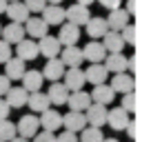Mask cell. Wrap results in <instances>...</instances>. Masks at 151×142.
<instances>
[{
  "mask_svg": "<svg viewBox=\"0 0 151 142\" xmlns=\"http://www.w3.org/2000/svg\"><path fill=\"white\" fill-rule=\"evenodd\" d=\"M89 18H91V11H89V7H85V5H78V2H76V5H71V7L65 9V20L71 22V24H76V27H85Z\"/></svg>",
  "mask_w": 151,
  "mask_h": 142,
  "instance_id": "cell-1",
  "label": "cell"
},
{
  "mask_svg": "<svg viewBox=\"0 0 151 142\" xmlns=\"http://www.w3.org/2000/svg\"><path fill=\"white\" fill-rule=\"evenodd\" d=\"M85 120L89 127H100L107 124V107L104 104H98V102H91L89 107L85 109Z\"/></svg>",
  "mask_w": 151,
  "mask_h": 142,
  "instance_id": "cell-2",
  "label": "cell"
},
{
  "mask_svg": "<svg viewBox=\"0 0 151 142\" xmlns=\"http://www.w3.org/2000/svg\"><path fill=\"white\" fill-rule=\"evenodd\" d=\"M60 27V31H58V42H60V47H71V44L78 42V38H80V27H76V24L71 22H62L58 24Z\"/></svg>",
  "mask_w": 151,
  "mask_h": 142,
  "instance_id": "cell-3",
  "label": "cell"
},
{
  "mask_svg": "<svg viewBox=\"0 0 151 142\" xmlns=\"http://www.w3.org/2000/svg\"><path fill=\"white\" fill-rule=\"evenodd\" d=\"M40 129V122H38L36 115H22L16 124V136L20 138H33Z\"/></svg>",
  "mask_w": 151,
  "mask_h": 142,
  "instance_id": "cell-4",
  "label": "cell"
},
{
  "mask_svg": "<svg viewBox=\"0 0 151 142\" xmlns=\"http://www.w3.org/2000/svg\"><path fill=\"white\" fill-rule=\"evenodd\" d=\"M65 76V87L69 91H80L82 87H85V71L80 69V67H69V71H65L62 73Z\"/></svg>",
  "mask_w": 151,
  "mask_h": 142,
  "instance_id": "cell-5",
  "label": "cell"
},
{
  "mask_svg": "<svg viewBox=\"0 0 151 142\" xmlns=\"http://www.w3.org/2000/svg\"><path fill=\"white\" fill-rule=\"evenodd\" d=\"M22 27H24V36L38 38V40L42 38V36H47V31H49V24L42 18H27L22 22Z\"/></svg>",
  "mask_w": 151,
  "mask_h": 142,
  "instance_id": "cell-6",
  "label": "cell"
},
{
  "mask_svg": "<svg viewBox=\"0 0 151 142\" xmlns=\"http://www.w3.org/2000/svg\"><path fill=\"white\" fill-rule=\"evenodd\" d=\"M91 102H98V104H111L113 98H116V91L111 89V87L107 85V82H100V85H93V89H91Z\"/></svg>",
  "mask_w": 151,
  "mask_h": 142,
  "instance_id": "cell-7",
  "label": "cell"
},
{
  "mask_svg": "<svg viewBox=\"0 0 151 142\" xmlns=\"http://www.w3.org/2000/svg\"><path fill=\"white\" fill-rule=\"evenodd\" d=\"M16 53H18L16 58H20L22 62L36 60V58L40 56V53H38V42H33L31 38H22L18 44H16Z\"/></svg>",
  "mask_w": 151,
  "mask_h": 142,
  "instance_id": "cell-8",
  "label": "cell"
},
{
  "mask_svg": "<svg viewBox=\"0 0 151 142\" xmlns=\"http://www.w3.org/2000/svg\"><path fill=\"white\" fill-rule=\"evenodd\" d=\"M129 18H131V14H129L127 9H122V7H118V9L109 11V16L104 20H107V27L111 29V31H120L124 24H129Z\"/></svg>",
  "mask_w": 151,
  "mask_h": 142,
  "instance_id": "cell-9",
  "label": "cell"
},
{
  "mask_svg": "<svg viewBox=\"0 0 151 142\" xmlns=\"http://www.w3.org/2000/svg\"><path fill=\"white\" fill-rule=\"evenodd\" d=\"M60 42H58V38H53V36H42L40 38V42H38V53L40 56H45L49 60V58H58V53H60Z\"/></svg>",
  "mask_w": 151,
  "mask_h": 142,
  "instance_id": "cell-10",
  "label": "cell"
},
{
  "mask_svg": "<svg viewBox=\"0 0 151 142\" xmlns=\"http://www.w3.org/2000/svg\"><path fill=\"white\" fill-rule=\"evenodd\" d=\"M40 118H38V122H40V127L45 129V131H58V129L62 127V115L58 113L56 109H45L40 111Z\"/></svg>",
  "mask_w": 151,
  "mask_h": 142,
  "instance_id": "cell-11",
  "label": "cell"
},
{
  "mask_svg": "<svg viewBox=\"0 0 151 142\" xmlns=\"http://www.w3.org/2000/svg\"><path fill=\"white\" fill-rule=\"evenodd\" d=\"M69 104V109L71 111H80V113H85V109L91 104V95L85 93V91H69V98H67V102Z\"/></svg>",
  "mask_w": 151,
  "mask_h": 142,
  "instance_id": "cell-12",
  "label": "cell"
},
{
  "mask_svg": "<svg viewBox=\"0 0 151 142\" xmlns=\"http://www.w3.org/2000/svg\"><path fill=\"white\" fill-rule=\"evenodd\" d=\"M58 58L62 60V65H65V67H80L82 60H85V56H82V49H78L76 44H71V47H65V51L60 49Z\"/></svg>",
  "mask_w": 151,
  "mask_h": 142,
  "instance_id": "cell-13",
  "label": "cell"
},
{
  "mask_svg": "<svg viewBox=\"0 0 151 142\" xmlns=\"http://www.w3.org/2000/svg\"><path fill=\"white\" fill-rule=\"evenodd\" d=\"M129 122V113L122 109V107H116V109L107 111V124L113 129V131H122Z\"/></svg>",
  "mask_w": 151,
  "mask_h": 142,
  "instance_id": "cell-14",
  "label": "cell"
},
{
  "mask_svg": "<svg viewBox=\"0 0 151 142\" xmlns=\"http://www.w3.org/2000/svg\"><path fill=\"white\" fill-rule=\"evenodd\" d=\"M0 36H2V40L9 44H18L20 40L24 38V27L20 22H9L7 27L0 29Z\"/></svg>",
  "mask_w": 151,
  "mask_h": 142,
  "instance_id": "cell-15",
  "label": "cell"
},
{
  "mask_svg": "<svg viewBox=\"0 0 151 142\" xmlns=\"http://www.w3.org/2000/svg\"><path fill=\"white\" fill-rule=\"evenodd\" d=\"M42 14V20L49 24V27H56V24L65 22V9L60 5H45V9L40 11Z\"/></svg>",
  "mask_w": 151,
  "mask_h": 142,
  "instance_id": "cell-16",
  "label": "cell"
},
{
  "mask_svg": "<svg viewBox=\"0 0 151 142\" xmlns=\"http://www.w3.org/2000/svg\"><path fill=\"white\" fill-rule=\"evenodd\" d=\"M102 44L107 49V53H122L124 49V40L120 36V31H111V29L102 36Z\"/></svg>",
  "mask_w": 151,
  "mask_h": 142,
  "instance_id": "cell-17",
  "label": "cell"
},
{
  "mask_svg": "<svg viewBox=\"0 0 151 142\" xmlns=\"http://www.w3.org/2000/svg\"><path fill=\"white\" fill-rule=\"evenodd\" d=\"M40 73H42V78H47V80L56 82V80H60L62 73H65V65H62L60 58H49L47 65H45V69L40 71Z\"/></svg>",
  "mask_w": 151,
  "mask_h": 142,
  "instance_id": "cell-18",
  "label": "cell"
},
{
  "mask_svg": "<svg viewBox=\"0 0 151 142\" xmlns=\"http://www.w3.org/2000/svg\"><path fill=\"white\" fill-rule=\"evenodd\" d=\"M109 71L104 69L102 62H91L89 69H85V80L91 82V85H100V82H107Z\"/></svg>",
  "mask_w": 151,
  "mask_h": 142,
  "instance_id": "cell-19",
  "label": "cell"
},
{
  "mask_svg": "<svg viewBox=\"0 0 151 142\" xmlns=\"http://www.w3.org/2000/svg\"><path fill=\"white\" fill-rule=\"evenodd\" d=\"M82 56H85V60H89V62H102L104 56H107V49H104L102 42H98V40H91L89 44H85V49H82Z\"/></svg>",
  "mask_w": 151,
  "mask_h": 142,
  "instance_id": "cell-20",
  "label": "cell"
},
{
  "mask_svg": "<svg viewBox=\"0 0 151 142\" xmlns=\"http://www.w3.org/2000/svg\"><path fill=\"white\" fill-rule=\"evenodd\" d=\"M62 127L67 129V131H82V129L87 127V120H85V113H80V111H69V113L62 118Z\"/></svg>",
  "mask_w": 151,
  "mask_h": 142,
  "instance_id": "cell-21",
  "label": "cell"
},
{
  "mask_svg": "<svg viewBox=\"0 0 151 142\" xmlns=\"http://www.w3.org/2000/svg\"><path fill=\"white\" fill-rule=\"evenodd\" d=\"M85 27H87V36H89L91 40H98V38H102L104 33L109 31V27H107V20H104V18H100V16H98V18H93V16H91V18L87 20V24H85Z\"/></svg>",
  "mask_w": 151,
  "mask_h": 142,
  "instance_id": "cell-22",
  "label": "cell"
},
{
  "mask_svg": "<svg viewBox=\"0 0 151 142\" xmlns=\"http://www.w3.org/2000/svg\"><path fill=\"white\" fill-rule=\"evenodd\" d=\"M127 60L129 58H124L122 53H107L104 56V69L109 71V73H122V71H127Z\"/></svg>",
  "mask_w": 151,
  "mask_h": 142,
  "instance_id": "cell-23",
  "label": "cell"
},
{
  "mask_svg": "<svg viewBox=\"0 0 151 142\" xmlns=\"http://www.w3.org/2000/svg\"><path fill=\"white\" fill-rule=\"evenodd\" d=\"M20 80H22V89L27 91V93H31V91H40L42 89L45 78H42L40 71H24Z\"/></svg>",
  "mask_w": 151,
  "mask_h": 142,
  "instance_id": "cell-24",
  "label": "cell"
},
{
  "mask_svg": "<svg viewBox=\"0 0 151 142\" xmlns=\"http://www.w3.org/2000/svg\"><path fill=\"white\" fill-rule=\"evenodd\" d=\"M5 14L9 16V22H20V24L29 18V9L24 7V2H20V0H14L11 5H7Z\"/></svg>",
  "mask_w": 151,
  "mask_h": 142,
  "instance_id": "cell-25",
  "label": "cell"
},
{
  "mask_svg": "<svg viewBox=\"0 0 151 142\" xmlns=\"http://www.w3.org/2000/svg\"><path fill=\"white\" fill-rule=\"evenodd\" d=\"M27 95L29 93L22 87H9V91L5 93V100H7V104H9L11 109H20V107L27 104Z\"/></svg>",
  "mask_w": 151,
  "mask_h": 142,
  "instance_id": "cell-26",
  "label": "cell"
},
{
  "mask_svg": "<svg viewBox=\"0 0 151 142\" xmlns=\"http://www.w3.org/2000/svg\"><path fill=\"white\" fill-rule=\"evenodd\" d=\"M133 85H136V82H133V78L129 76V73H116V76L111 78V89L116 91V93H127V91H133Z\"/></svg>",
  "mask_w": 151,
  "mask_h": 142,
  "instance_id": "cell-27",
  "label": "cell"
},
{
  "mask_svg": "<svg viewBox=\"0 0 151 142\" xmlns=\"http://www.w3.org/2000/svg\"><path fill=\"white\" fill-rule=\"evenodd\" d=\"M47 98H49V102H51V104H58V107H60V104H65V102H67V98H69V89L56 80L51 87H49Z\"/></svg>",
  "mask_w": 151,
  "mask_h": 142,
  "instance_id": "cell-28",
  "label": "cell"
},
{
  "mask_svg": "<svg viewBox=\"0 0 151 142\" xmlns=\"http://www.w3.org/2000/svg\"><path fill=\"white\" fill-rule=\"evenodd\" d=\"M5 65V76L9 78V80H20L22 78V73L27 69H24V62L20 60V58H9L7 62H2Z\"/></svg>",
  "mask_w": 151,
  "mask_h": 142,
  "instance_id": "cell-29",
  "label": "cell"
},
{
  "mask_svg": "<svg viewBox=\"0 0 151 142\" xmlns=\"http://www.w3.org/2000/svg\"><path fill=\"white\" fill-rule=\"evenodd\" d=\"M27 104H29V109H33L36 113H40V111L49 109V98L47 93H42V91H31V93L27 95Z\"/></svg>",
  "mask_w": 151,
  "mask_h": 142,
  "instance_id": "cell-30",
  "label": "cell"
},
{
  "mask_svg": "<svg viewBox=\"0 0 151 142\" xmlns=\"http://www.w3.org/2000/svg\"><path fill=\"white\" fill-rule=\"evenodd\" d=\"M80 133H82L80 142H102V138H104L100 127H85Z\"/></svg>",
  "mask_w": 151,
  "mask_h": 142,
  "instance_id": "cell-31",
  "label": "cell"
},
{
  "mask_svg": "<svg viewBox=\"0 0 151 142\" xmlns=\"http://www.w3.org/2000/svg\"><path fill=\"white\" fill-rule=\"evenodd\" d=\"M14 136H16V124L9 122L7 118L0 120V140H2V142H9Z\"/></svg>",
  "mask_w": 151,
  "mask_h": 142,
  "instance_id": "cell-32",
  "label": "cell"
},
{
  "mask_svg": "<svg viewBox=\"0 0 151 142\" xmlns=\"http://www.w3.org/2000/svg\"><path fill=\"white\" fill-rule=\"evenodd\" d=\"M120 36H122L124 44H136V27H133L131 22L124 24V27L120 29Z\"/></svg>",
  "mask_w": 151,
  "mask_h": 142,
  "instance_id": "cell-33",
  "label": "cell"
},
{
  "mask_svg": "<svg viewBox=\"0 0 151 142\" xmlns=\"http://www.w3.org/2000/svg\"><path fill=\"white\" fill-rule=\"evenodd\" d=\"M127 113H131V111H136V93L133 91H127V93H122V104H120Z\"/></svg>",
  "mask_w": 151,
  "mask_h": 142,
  "instance_id": "cell-34",
  "label": "cell"
},
{
  "mask_svg": "<svg viewBox=\"0 0 151 142\" xmlns=\"http://www.w3.org/2000/svg\"><path fill=\"white\" fill-rule=\"evenodd\" d=\"M45 5H47V0H24V7L33 14H40L45 9Z\"/></svg>",
  "mask_w": 151,
  "mask_h": 142,
  "instance_id": "cell-35",
  "label": "cell"
},
{
  "mask_svg": "<svg viewBox=\"0 0 151 142\" xmlns=\"http://www.w3.org/2000/svg\"><path fill=\"white\" fill-rule=\"evenodd\" d=\"M33 142H56V136H53V131H38L36 136H33Z\"/></svg>",
  "mask_w": 151,
  "mask_h": 142,
  "instance_id": "cell-36",
  "label": "cell"
},
{
  "mask_svg": "<svg viewBox=\"0 0 151 142\" xmlns=\"http://www.w3.org/2000/svg\"><path fill=\"white\" fill-rule=\"evenodd\" d=\"M9 58H11V44L5 42V40H0V65L7 62Z\"/></svg>",
  "mask_w": 151,
  "mask_h": 142,
  "instance_id": "cell-37",
  "label": "cell"
},
{
  "mask_svg": "<svg viewBox=\"0 0 151 142\" xmlns=\"http://www.w3.org/2000/svg\"><path fill=\"white\" fill-rule=\"evenodd\" d=\"M56 142H78V136H76L73 131H67L65 129V133H60V136L56 138Z\"/></svg>",
  "mask_w": 151,
  "mask_h": 142,
  "instance_id": "cell-38",
  "label": "cell"
},
{
  "mask_svg": "<svg viewBox=\"0 0 151 142\" xmlns=\"http://www.w3.org/2000/svg\"><path fill=\"white\" fill-rule=\"evenodd\" d=\"M9 87H11V80L7 76H0V98H5V93L9 91Z\"/></svg>",
  "mask_w": 151,
  "mask_h": 142,
  "instance_id": "cell-39",
  "label": "cell"
},
{
  "mask_svg": "<svg viewBox=\"0 0 151 142\" xmlns=\"http://www.w3.org/2000/svg\"><path fill=\"white\" fill-rule=\"evenodd\" d=\"M98 2L104 7V9H109V11H111V9H118L122 0H98Z\"/></svg>",
  "mask_w": 151,
  "mask_h": 142,
  "instance_id": "cell-40",
  "label": "cell"
},
{
  "mask_svg": "<svg viewBox=\"0 0 151 142\" xmlns=\"http://www.w3.org/2000/svg\"><path fill=\"white\" fill-rule=\"evenodd\" d=\"M9 111H11V107L7 104V100L0 98V120H5L7 115H9Z\"/></svg>",
  "mask_w": 151,
  "mask_h": 142,
  "instance_id": "cell-41",
  "label": "cell"
},
{
  "mask_svg": "<svg viewBox=\"0 0 151 142\" xmlns=\"http://www.w3.org/2000/svg\"><path fill=\"white\" fill-rule=\"evenodd\" d=\"M127 133H129V138H131V140H136V136H138V127H136V120H129L127 122Z\"/></svg>",
  "mask_w": 151,
  "mask_h": 142,
  "instance_id": "cell-42",
  "label": "cell"
},
{
  "mask_svg": "<svg viewBox=\"0 0 151 142\" xmlns=\"http://www.w3.org/2000/svg\"><path fill=\"white\" fill-rule=\"evenodd\" d=\"M127 11L129 14H136V0H129L127 2Z\"/></svg>",
  "mask_w": 151,
  "mask_h": 142,
  "instance_id": "cell-43",
  "label": "cell"
},
{
  "mask_svg": "<svg viewBox=\"0 0 151 142\" xmlns=\"http://www.w3.org/2000/svg\"><path fill=\"white\" fill-rule=\"evenodd\" d=\"M9 142H29V138H20V136H14Z\"/></svg>",
  "mask_w": 151,
  "mask_h": 142,
  "instance_id": "cell-44",
  "label": "cell"
},
{
  "mask_svg": "<svg viewBox=\"0 0 151 142\" xmlns=\"http://www.w3.org/2000/svg\"><path fill=\"white\" fill-rule=\"evenodd\" d=\"M76 2H78V5H85V7H89L91 2H96V0H76Z\"/></svg>",
  "mask_w": 151,
  "mask_h": 142,
  "instance_id": "cell-45",
  "label": "cell"
},
{
  "mask_svg": "<svg viewBox=\"0 0 151 142\" xmlns=\"http://www.w3.org/2000/svg\"><path fill=\"white\" fill-rule=\"evenodd\" d=\"M5 9H7V0H0V14H5Z\"/></svg>",
  "mask_w": 151,
  "mask_h": 142,
  "instance_id": "cell-46",
  "label": "cell"
},
{
  "mask_svg": "<svg viewBox=\"0 0 151 142\" xmlns=\"http://www.w3.org/2000/svg\"><path fill=\"white\" fill-rule=\"evenodd\" d=\"M102 142H118L116 138H102Z\"/></svg>",
  "mask_w": 151,
  "mask_h": 142,
  "instance_id": "cell-47",
  "label": "cell"
},
{
  "mask_svg": "<svg viewBox=\"0 0 151 142\" xmlns=\"http://www.w3.org/2000/svg\"><path fill=\"white\" fill-rule=\"evenodd\" d=\"M47 2H49V5H60L62 0H47Z\"/></svg>",
  "mask_w": 151,
  "mask_h": 142,
  "instance_id": "cell-48",
  "label": "cell"
},
{
  "mask_svg": "<svg viewBox=\"0 0 151 142\" xmlns=\"http://www.w3.org/2000/svg\"><path fill=\"white\" fill-rule=\"evenodd\" d=\"M7 2H9V0H7ZM11 2H14V0H11Z\"/></svg>",
  "mask_w": 151,
  "mask_h": 142,
  "instance_id": "cell-49",
  "label": "cell"
},
{
  "mask_svg": "<svg viewBox=\"0 0 151 142\" xmlns=\"http://www.w3.org/2000/svg\"><path fill=\"white\" fill-rule=\"evenodd\" d=\"M0 29H2V27H0Z\"/></svg>",
  "mask_w": 151,
  "mask_h": 142,
  "instance_id": "cell-50",
  "label": "cell"
},
{
  "mask_svg": "<svg viewBox=\"0 0 151 142\" xmlns=\"http://www.w3.org/2000/svg\"><path fill=\"white\" fill-rule=\"evenodd\" d=\"M0 142H2V140H0Z\"/></svg>",
  "mask_w": 151,
  "mask_h": 142,
  "instance_id": "cell-51",
  "label": "cell"
}]
</instances>
